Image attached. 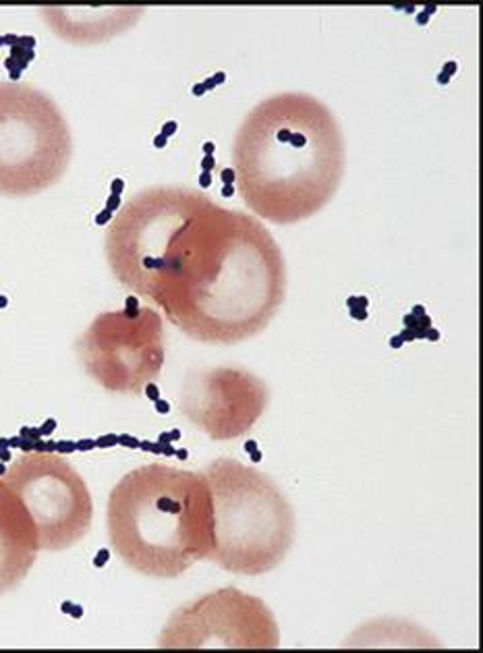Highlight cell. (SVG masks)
<instances>
[{
    "mask_svg": "<svg viewBox=\"0 0 483 653\" xmlns=\"http://www.w3.org/2000/svg\"><path fill=\"white\" fill-rule=\"evenodd\" d=\"M241 199L259 218L294 224L336 195L345 139L334 112L301 91L268 96L247 112L232 143Z\"/></svg>",
    "mask_w": 483,
    "mask_h": 653,
    "instance_id": "obj_1",
    "label": "cell"
},
{
    "mask_svg": "<svg viewBox=\"0 0 483 653\" xmlns=\"http://www.w3.org/2000/svg\"><path fill=\"white\" fill-rule=\"evenodd\" d=\"M110 550L135 573L176 579L211 550V496L204 473L164 462L129 471L106 506Z\"/></svg>",
    "mask_w": 483,
    "mask_h": 653,
    "instance_id": "obj_2",
    "label": "cell"
},
{
    "mask_svg": "<svg viewBox=\"0 0 483 653\" xmlns=\"http://www.w3.org/2000/svg\"><path fill=\"white\" fill-rule=\"evenodd\" d=\"M286 293V267L276 239L255 216L239 212L222 263L174 324L204 344H234L264 332Z\"/></svg>",
    "mask_w": 483,
    "mask_h": 653,
    "instance_id": "obj_3",
    "label": "cell"
},
{
    "mask_svg": "<svg viewBox=\"0 0 483 653\" xmlns=\"http://www.w3.org/2000/svg\"><path fill=\"white\" fill-rule=\"evenodd\" d=\"M202 473L211 496L207 560L243 577L274 570L294 539V512L284 492L266 473L234 458H216Z\"/></svg>",
    "mask_w": 483,
    "mask_h": 653,
    "instance_id": "obj_4",
    "label": "cell"
},
{
    "mask_svg": "<svg viewBox=\"0 0 483 653\" xmlns=\"http://www.w3.org/2000/svg\"><path fill=\"white\" fill-rule=\"evenodd\" d=\"M211 201L206 193L181 185H158L135 193L106 228L104 251L112 276L158 307Z\"/></svg>",
    "mask_w": 483,
    "mask_h": 653,
    "instance_id": "obj_5",
    "label": "cell"
},
{
    "mask_svg": "<svg viewBox=\"0 0 483 653\" xmlns=\"http://www.w3.org/2000/svg\"><path fill=\"white\" fill-rule=\"evenodd\" d=\"M73 137L63 110L29 83L0 81V195L31 197L63 179Z\"/></svg>",
    "mask_w": 483,
    "mask_h": 653,
    "instance_id": "obj_6",
    "label": "cell"
},
{
    "mask_svg": "<svg viewBox=\"0 0 483 653\" xmlns=\"http://www.w3.org/2000/svg\"><path fill=\"white\" fill-rule=\"evenodd\" d=\"M75 353L87 376L112 394L141 396L166 361L162 316L147 305L104 311L79 334Z\"/></svg>",
    "mask_w": 483,
    "mask_h": 653,
    "instance_id": "obj_7",
    "label": "cell"
},
{
    "mask_svg": "<svg viewBox=\"0 0 483 653\" xmlns=\"http://www.w3.org/2000/svg\"><path fill=\"white\" fill-rule=\"evenodd\" d=\"M2 481L29 512L40 550H69L89 533L91 494L79 471L61 454L23 452L8 464Z\"/></svg>",
    "mask_w": 483,
    "mask_h": 653,
    "instance_id": "obj_8",
    "label": "cell"
},
{
    "mask_svg": "<svg viewBox=\"0 0 483 653\" xmlns=\"http://www.w3.org/2000/svg\"><path fill=\"white\" fill-rule=\"evenodd\" d=\"M160 649H278L268 605L234 587L211 591L176 610L158 637Z\"/></svg>",
    "mask_w": 483,
    "mask_h": 653,
    "instance_id": "obj_9",
    "label": "cell"
},
{
    "mask_svg": "<svg viewBox=\"0 0 483 653\" xmlns=\"http://www.w3.org/2000/svg\"><path fill=\"white\" fill-rule=\"evenodd\" d=\"M270 392L262 378L245 367H211L185 382L179 400L183 417L216 442L241 438L268 406Z\"/></svg>",
    "mask_w": 483,
    "mask_h": 653,
    "instance_id": "obj_10",
    "label": "cell"
},
{
    "mask_svg": "<svg viewBox=\"0 0 483 653\" xmlns=\"http://www.w3.org/2000/svg\"><path fill=\"white\" fill-rule=\"evenodd\" d=\"M48 27L70 44H100L131 29L145 6H42Z\"/></svg>",
    "mask_w": 483,
    "mask_h": 653,
    "instance_id": "obj_11",
    "label": "cell"
},
{
    "mask_svg": "<svg viewBox=\"0 0 483 653\" xmlns=\"http://www.w3.org/2000/svg\"><path fill=\"white\" fill-rule=\"evenodd\" d=\"M38 552L29 512L0 479V595L27 577Z\"/></svg>",
    "mask_w": 483,
    "mask_h": 653,
    "instance_id": "obj_12",
    "label": "cell"
}]
</instances>
